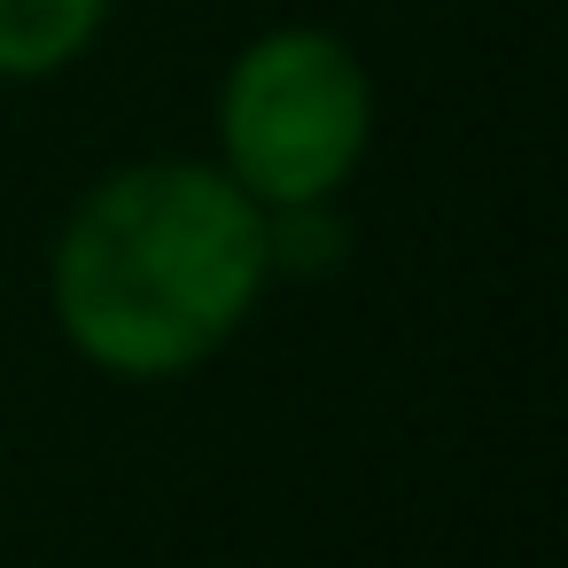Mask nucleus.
I'll use <instances>...</instances> for the list:
<instances>
[{
	"instance_id": "20e7f679",
	"label": "nucleus",
	"mask_w": 568,
	"mask_h": 568,
	"mask_svg": "<svg viewBox=\"0 0 568 568\" xmlns=\"http://www.w3.org/2000/svg\"><path fill=\"white\" fill-rule=\"evenodd\" d=\"M351 257V226L335 203H288L265 211V281H327Z\"/></svg>"
},
{
	"instance_id": "f257e3e1",
	"label": "nucleus",
	"mask_w": 568,
	"mask_h": 568,
	"mask_svg": "<svg viewBox=\"0 0 568 568\" xmlns=\"http://www.w3.org/2000/svg\"><path fill=\"white\" fill-rule=\"evenodd\" d=\"M265 296V211L195 156H149L79 195L48 257L63 343L118 382L219 358Z\"/></svg>"
},
{
	"instance_id": "f03ea898",
	"label": "nucleus",
	"mask_w": 568,
	"mask_h": 568,
	"mask_svg": "<svg viewBox=\"0 0 568 568\" xmlns=\"http://www.w3.org/2000/svg\"><path fill=\"white\" fill-rule=\"evenodd\" d=\"M219 149H226L219 172L257 211L335 203L374 149L366 63L320 24H281L250 40L219 87Z\"/></svg>"
},
{
	"instance_id": "7ed1b4c3",
	"label": "nucleus",
	"mask_w": 568,
	"mask_h": 568,
	"mask_svg": "<svg viewBox=\"0 0 568 568\" xmlns=\"http://www.w3.org/2000/svg\"><path fill=\"white\" fill-rule=\"evenodd\" d=\"M110 17V0H0V79L71 71Z\"/></svg>"
}]
</instances>
